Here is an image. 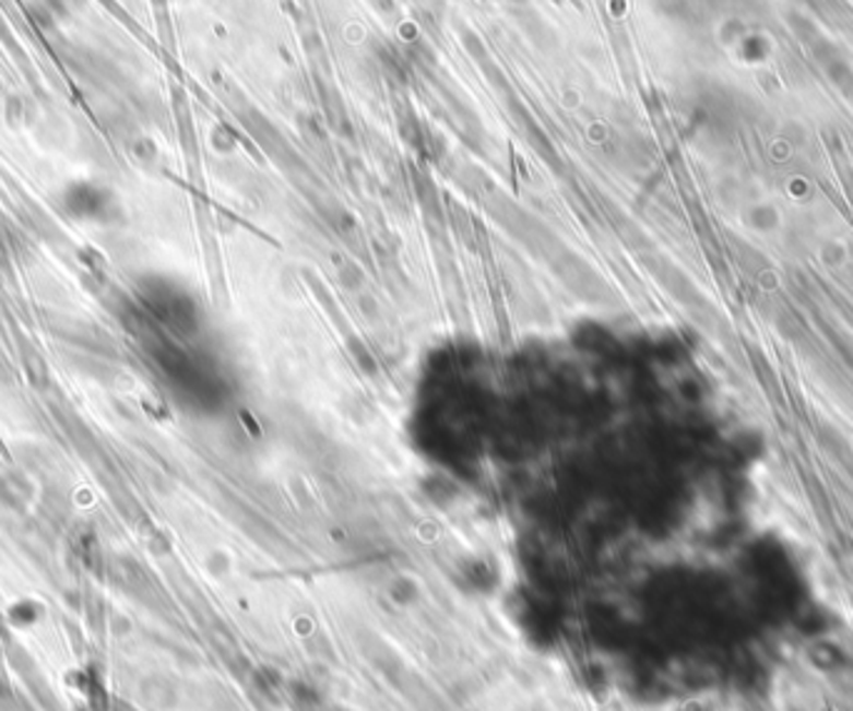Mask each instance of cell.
Here are the masks:
<instances>
[{
	"instance_id": "1",
	"label": "cell",
	"mask_w": 853,
	"mask_h": 711,
	"mask_svg": "<svg viewBox=\"0 0 853 711\" xmlns=\"http://www.w3.org/2000/svg\"><path fill=\"white\" fill-rule=\"evenodd\" d=\"M68 205L75 210V215H100L105 208V195L98 188L91 186H78L73 192H70Z\"/></svg>"
}]
</instances>
